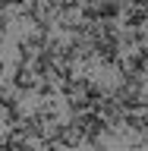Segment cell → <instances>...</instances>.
I'll list each match as a JSON object with an SVG mask.
<instances>
[{
	"label": "cell",
	"instance_id": "3957f363",
	"mask_svg": "<svg viewBox=\"0 0 148 151\" xmlns=\"http://www.w3.org/2000/svg\"><path fill=\"white\" fill-rule=\"evenodd\" d=\"M120 126H126V129H132V132L142 135V132H145V110H126Z\"/></svg>",
	"mask_w": 148,
	"mask_h": 151
},
{
	"label": "cell",
	"instance_id": "6da1fadb",
	"mask_svg": "<svg viewBox=\"0 0 148 151\" xmlns=\"http://www.w3.org/2000/svg\"><path fill=\"white\" fill-rule=\"evenodd\" d=\"M9 82H13V91H35V73H32V69H28V63H22V60H19L16 63V69H13V79H9Z\"/></svg>",
	"mask_w": 148,
	"mask_h": 151
},
{
	"label": "cell",
	"instance_id": "7a4b0ae2",
	"mask_svg": "<svg viewBox=\"0 0 148 151\" xmlns=\"http://www.w3.org/2000/svg\"><path fill=\"white\" fill-rule=\"evenodd\" d=\"M95 9H98V22H117L120 16V0H95Z\"/></svg>",
	"mask_w": 148,
	"mask_h": 151
},
{
	"label": "cell",
	"instance_id": "8992f818",
	"mask_svg": "<svg viewBox=\"0 0 148 151\" xmlns=\"http://www.w3.org/2000/svg\"><path fill=\"white\" fill-rule=\"evenodd\" d=\"M35 94H38V98H54L57 85L51 82V79H41V85H35Z\"/></svg>",
	"mask_w": 148,
	"mask_h": 151
},
{
	"label": "cell",
	"instance_id": "30bf717a",
	"mask_svg": "<svg viewBox=\"0 0 148 151\" xmlns=\"http://www.w3.org/2000/svg\"><path fill=\"white\" fill-rule=\"evenodd\" d=\"M0 126H3V120H0Z\"/></svg>",
	"mask_w": 148,
	"mask_h": 151
},
{
	"label": "cell",
	"instance_id": "5b68a950",
	"mask_svg": "<svg viewBox=\"0 0 148 151\" xmlns=\"http://www.w3.org/2000/svg\"><path fill=\"white\" fill-rule=\"evenodd\" d=\"M126 28H145V6H132L126 13Z\"/></svg>",
	"mask_w": 148,
	"mask_h": 151
},
{
	"label": "cell",
	"instance_id": "ba28073f",
	"mask_svg": "<svg viewBox=\"0 0 148 151\" xmlns=\"http://www.w3.org/2000/svg\"><path fill=\"white\" fill-rule=\"evenodd\" d=\"M6 28H9V16H6V13H0V38L6 35Z\"/></svg>",
	"mask_w": 148,
	"mask_h": 151
},
{
	"label": "cell",
	"instance_id": "277c9868",
	"mask_svg": "<svg viewBox=\"0 0 148 151\" xmlns=\"http://www.w3.org/2000/svg\"><path fill=\"white\" fill-rule=\"evenodd\" d=\"M22 41L28 44V50H44L51 38H47V32H38V28H35V32H32V35H25Z\"/></svg>",
	"mask_w": 148,
	"mask_h": 151
},
{
	"label": "cell",
	"instance_id": "52a82bcc",
	"mask_svg": "<svg viewBox=\"0 0 148 151\" xmlns=\"http://www.w3.org/2000/svg\"><path fill=\"white\" fill-rule=\"evenodd\" d=\"M13 107H19V98L3 91V85H0V110H13Z\"/></svg>",
	"mask_w": 148,
	"mask_h": 151
},
{
	"label": "cell",
	"instance_id": "9c48e42d",
	"mask_svg": "<svg viewBox=\"0 0 148 151\" xmlns=\"http://www.w3.org/2000/svg\"><path fill=\"white\" fill-rule=\"evenodd\" d=\"M3 69H6V66H3V60H0V76H3Z\"/></svg>",
	"mask_w": 148,
	"mask_h": 151
}]
</instances>
